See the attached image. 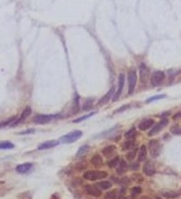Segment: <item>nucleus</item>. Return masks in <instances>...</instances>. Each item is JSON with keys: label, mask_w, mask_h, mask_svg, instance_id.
I'll return each instance as SVG.
<instances>
[{"label": "nucleus", "mask_w": 181, "mask_h": 199, "mask_svg": "<svg viewBox=\"0 0 181 199\" xmlns=\"http://www.w3.org/2000/svg\"><path fill=\"white\" fill-rule=\"evenodd\" d=\"M146 155H147V147H146V146H141V147L139 148V156H138L139 162L145 161V159H146Z\"/></svg>", "instance_id": "nucleus-18"}, {"label": "nucleus", "mask_w": 181, "mask_h": 199, "mask_svg": "<svg viewBox=\"0 0 181 199\" xmlns=\"http://www.w3.org/2000/svg\"><path fill=\"white\" fill-rule=\"evenodd\" d=\"M90 163H92V165H94V166H100V165H103V158L99 155H96V156L92 157V159H90Z\"/></svg>", "instance_id": "nucleus-20"}, {"label": "nucleus", "mask_w": 181, "mask_h": 199, "mask_svg": "<svg viewBox=\"0 0 181 199\" xmlns=\"http://www.w3.org/2000/svg\"><path fill=\"white\" fill-rule=\"evenodd\" d=\"M108 176L106 172H99V170H88L83 174V179L85 180H89V181H97V180H101L104 177Z\"/></svg>", "instance_id": "nucleus-2"}, {"label": "nucleus", "mask_w": 181, "mask_h": 199, "mask_svg": "<svg viewBox=\"0 0 181 199\" xmlns=\"http://www.w3.org/2000/svg\"><path fill=\"white\" fill-rule=\"evenodd\" d=\"M60 141H56V140H50V141H45V143H41L39 146H38V150L39 151H43V150H49V148H52V147H56L57 145H59Z\"/></svg>", "instance_id": "nucleus-11"}, {"label": "nucleus", "mask_w": 181, "mask_h": 199, "mask_svg": "<svg viewBox=\"0 0 181 199\" xmlns=\"http://www.w3.org/2000/svg\"><path fill=\"white\" fill-rule=\"evenodd\" d=\"M125 81H126L125 74H119L118 75V87L116 89V93L112 97V101L118 100V98L121 97V94H122V90H123V87H125Z\"/></svg>", "instance_id": "nucleus-6"}, {"label": "nucleus", "mask_w": 181, "mask_h": 199, "mask_svg": "<svg viewBox=\"0 0 181 199\" xmlns=\"http://www.w3.org/2000/svg\"><path fill=\"white\" fill-rule=\"evenodd\" d=\"M143 170L147 176H152L155 174V166L151 162H146L145 165L143 166Z\"/></svg>", "instance_id": "nucleus-16"}, {"label": "nucleus", "mask_w": 181, "mask_h": 199, "mask_svg": "<svg viewBox=\"0 0 181 199\" xmlns=\"http://www.w3.org/2000/svg\"><path fill=\"white\" fill-rule=\"evenodd\" d=\"M35 132V129H29V130H24V132H21L20 134L21 135H25V134H32V133H34Z\"/></svg>", "instance_id": "nucleus-36"}, {"label": "nucleus", "mask_w": 181, "mask_h": 199, "mask_svg": "<svg viewBox=\"0 0 181 199\" xmlns=\"http://www.w3.org/2000/svg\"><path fill=\"white\" fill-rule=\"evenodd\" d=\"M115 150H116V147H115L114 145H110V146L104 147L101 152H103V155H104V156H111V155H114Z\"/></svg>", "instance_id": "nucleus-19"}, {"label": "nucleus", "mask_w": 181, "mask_h": 199, "mask_svg": "<svg viewBox=\"0 0 181 199\" xmlns=\"http://www.w3.org/2000/svg\"><path fill=\"white\" fill-rule=\"evenodd\" d=\"M143 199H150V198H147V197H144V198H143Z\"/></svg>", "instance_id": "nucleus-39"}, {"label": "nucleus", "mask_w": 181, "mask_h": 199, "mask_svg": "<svg viewBox=\"0 0 181 199\" xmlns=\"http://www.w3.org/2000/svg\"><path fill=\"white\" fill-rule=\"evenodd\" d=\"M105 199H118L117 198V192L116 191H111L105 195Z\"/></svg>", "instance_id": "nucleus-31"}, {"label": "nucleus", "mask_w": 181, "mask_h": 199, "mask_svg": "<svg viewBox=\"0 0 181 199\" xmlns=\"http://www.w3.org/2000/svg\"><path fill=\"white\" fill-rule=\"evenodd\" d=\"M130 108V105L129 104H126V105H123V106H121V108H118L114 114H119V112H122V111H126L127 109H129Z\"/></svg>", "instance_id": "nucleus-32"}, {"label": "nucleus", "mask_w": 181, "mask_h": 199, "mask_svg": "<svg viewBox=\"0 0 181 199\" xmlns=\"http://www.w3.org/2000/svg\"><path fill=\"white\" fill-rule=\"evenodd\" d=\"M92 104H93V100H92V99H88V100H86V104L82 106V110H83V111H87L88 109H90V108H92Z\"/></svg>", "instance_id": "nucleus-29"}, {"label": "nucleus", "mask_w": 181, "mask_h": 199, "mask_svg": "<svg viewBox=\"0 0 181 199\" xmlns=\"http://www.w3.org/2000/svg\"><path fill=\"white\" fill-rule=\"evenodd\" d=\"M118 163H119V157L116 156V157H114L112 159H110L108 162V165H109V168H112V169H114V168H117Z\"/></svg>", "instance_id": "nucleus-24"}, {"label": "nucleus", "mask_w": 181, "mask_h": 199, "mask_svg": "<svg viewBox=\"0 0 181 199\" xmlns=\"http://www.w3.org/2000/svg\"><path fill=\"white\" fill-rule=\"evenodd\" d=\"M148 151L152 158H157L161 153V145L158 140H151L148 143Z\"/></svg>", "instance_id": "nucleus-4"}, {"label": "nucleus", "mask_w": 181, "mask_h": 199, "mask_svg": "<svg viewBox=\"0 0 181 199\" xmlns=\"http://www.w3.org/2000/svg\"><path fill=\"white\" fill-rule=\"evenodd\" d=\"M163 98H165V94H157V96H153V97H151V98H148V99L146 100V104H148V103H151V101H155V100H158V99H163Z\"/></svg>", "instance_id": "nucleus-28"}, {"label": "nucleus", "mask_w": 181, "mask_h": 199, "mask_svg": "<svg viewBox=\"0 0 181 199\" xmlns=\"http://www.w3.org/2000/svg\"><path fill=\"white\" fill-rule=\"evenodd\" d=\"M82 136V132L81 130H72L65 135H63L60 137V143L63 144H71V143H75L76 140H79L80 137Z\"/></svg>", "instance_id": "nucleus-1"}, {"label": "nucleus", "mask_w": 181, "mask_h": 199, "mask_svg": "<svg viewBox=\"0 0 181 199\" xmlns=\"http://www.w3.org/2000/svg\"><path fill=\"white\" fill-rule=\"evenodd\" d=\"M13 147L14 145L10 141H0V150H11Z\"/></svg>", "instance_id": "nucleus-23"}, {"label": "nucleus", "mask_w": 181, "mask_h": 199, "mask_svg": "<svg viewBox=\"0 0 181 199\" xmlns=\"http://www.w3.org/2000/svg\"><path fill=\"white\" fill-rule=\"evenodd\" d=\"M97 187H99L100 190L106 191V190H110L112 187V183L110 181H100V182L97 183Z\"/></svg>", "instance_id": "nucleus-17"}, {"label": "nucleus", "mask_w": 181, "mask_h": 199, "mask_svg": "<svg viewBox=\"0 0 181 199\" xmlns=\"http://www.w3.org/2000/svg\"><path fill=\"white\" fill-rule=\"evenodd\" d=\"M141 193V187H133L132 188V194L133 195H137V194H140Z\"/></svg>", "instance_id": "nucleus-34"}, {"label": "nucleus", "mask_w": 181, "mask_h": 199, "mask_svg": "<svg viewBox=\"0 0 181 199\" xmlns=\"http://www.w3.org/2000/svg\"><path fill=\"white\" fill-rule=\"evenodd\" d=\"M140 74H141V82H145V81H146V75H147V71H146L145 69H143V67H141V71H140Z\"/></svg>", "instance_id": "nucleus-35"}, {"label": "nucleus", "mask_w": 181, "mask_h": 199, "mask_svg": "<svg viewBox=\"0 0 181 199\" xmlns=\"http://www.w3.org/2000/svg\"><path fill=\"white\" fill-rule=\"evenodd\" d=\"M161 193L165 199H175L179 197V192H175L172 190H162Z\"/></svg>", "instance_id": "nucleus-15"}, {"label": "nucleus", "mask_w": 181, "mask_h": 199, "mask_svg": "<svg viewBox=\"0 0 181 199\" xmlns=\"http://www.w3.org/2000/svg\"><path fill=\"white\" fill-rule=\"evenodd\" d=\"M33 169V163H23L16 166V172L18 174H25Z\"/></svg>", "instance_id": "nucleus-12"}, {"label": "nucleus", "mask_w": 181, "mask_h": 199, "mask_svg": "<svg viewBox=\"0 0 181 199\" xmlns=\"http://www.w3.org/2000/svg\"><path fill=\"white\" fill-rule=\"evenodd\" d=\"M115 93H116V88H115V86H112V87L110 88V90L108 92V93L105 94V96H104V97H103V98L98 101V105H104V104H106L110 99L112 100V96H114Z\"/></svg>", "instance_id": "nucleus-10"}, {"label": "nucleus", "mask_w": 181, "mask_h": 199, "mask_svg": "<svg viewBox=\"0 0 181 199\" xmlns=\"http://www.w3.org/2000/svg\"><path fill=\"white\" fill-rule=\"evenodd\" d=\"M164 77H165V75H164L163 71H153L152 75H151V77H150L151 85L155 86V87L162 85V82L164 81Z\"/></svg>", "instance_id": "nucleus-5"}, {"label": "nucleus", "mask_w": 181, "mask_h": 199, "mask_svg": "<svg viewBox=\"0 0 181 199\" xmlns=\"http://www.w3.org/2000/svg\"><path fill=\"white\" fill-rule=\"evenodd\" d=\"M133 146H134V141H133V140H126V141L122 144V150L127 151V150L133 148Z\"/></svg>", "instance_id": "nucleus-26"}, {"label": "nucleus", "mask_w": 181, "mask_h": 199, "mask_svg": "<svg viewBox=\"0 0 181 199\" xmlns=\"http://www.w3.org/2000/svg\"><path fill=\"white\" fill-rule=\"evenodd\" d=\"M30 114H32V109H30V108H25L24 110H23V112H22V115L16 119V121H14V123L12 124V127L13 126H17V124H20V123H22V122L30 115Z\"/></svg>", "instance_id": "nucleus-14"}, {"label": "nucleus", "mask_w": 181, "mask_h": 199, "mask_svg": "<svg viewBox=\"0 0 181 199\" xmlns=\"http://www.w3.org/2000/svg\"><path fill=\"white\" fill-rule=\"evenodd\" d=\"M125 199H132V198H128V197H127V198H125Z\"/></svg>", "instance_id": "nucleus-40"}, {"label": "nucleus", "mask_w": 181, "mask_h": 199, "mask_svg": "<svg viewBox=\"0 0 181 199\" xmlns=\"http://www.w3.org/2000/svg\"><path fill=\"white\" fill-rule=\"evenodd\" d=\"M168 123V119L167 118H164L162 122H159V123H156V124H153V127H152V129H151L150 132H148V135L150 136H153V135H156L157 133H159L161 132V129Z\"/></svg>", "instance_id": "nucleus-8"}, {"label": "nucleus", "mask_w": 181, "mask_h": 199, "mask_svg": "<svg viewBox=\"0 0 181 199\" xmlns=\"http://www.w3.org/2000/svg\"><path fill=\"white\" fill-rule=\"evenodd\" d=\"M153 124H155V122H153L152 118H145V119H143V121L140 122L139 129H140V130H147V129H150L151 127H152Z\"/></svg>", "instance_id": "nucleus-13"}, {"label": "nucleus", "mask_w": 181, "mask_h": 199, "mask_svg": "<svg viewBox=\"0 0 181 199\" xmlns=\"http://www.w3.org/2000/svg\"><path fill=\"white\" fill-rule=\"evenodd\" d=\"M79 97H76V99H75V101H74V108H72V114H75V112H77L79 111Z\"/></svg>", "instance_id": "nucleus-33"}, {"label": "nucleus", "mask_w": 181, "mask_h": 199, "mask_svg": "<svg viewBox=\"0 0 181 199\" xmlns=\"http://www.w3.org/2000/svg\"><path fill=\"white\" fill-rule=\"evenodd\" d=\"M85 191L89 195L96 197V198H98V197L101 195V190L99 187H97V186H89V185H87V186H85Z\"/></svg>", "instance_id": "nucleus-9"}, {"label": "nucleus", "mask_w": 181, "mask_h": 199, "mask_svg": "<svg viewBox=\"0 0 181 199\" xmlns=\"http://www.w3.org/2000/svg\"><path fill=\"white\" fill-rule=\"evenodd\" d=\"M54 118H57V115H36L33 118V122L36 124H45L53 121Z\"/></svg>", "instance_id": "nucleus-7"}, {"label": "nucleus", "mask_w": 181, "mask_h": 199, "mask_svg": "<svg viewBox=\"0 0 181 199\" xmlns=\"http://www.w3.org/2000/svg\"><path fill=\"white\" fill-rule=\"evenodd\" d=\"M137 81H138L137 71L135 70L129 71V74H128V94H132L134 92L135 86H137Z\"/></svg>", "instance_id": "nucleus-3"}, {"label": "nucleus", "mask_w": 181, "mask_h": 199, "mask_svg": "<svg viewBox=\"0 0 181 199\" xmlns=\"http://www.w3.org/2000/svg\"><path fill=\"white\" fill-rule=\"evenodd\" d=\"M137 152H138L137 148H133V150L129 152V153L127 155V159H128V161H133V159L135 158V155H137Z\"/></svg>", "instance_id": "nucleus-30"}, {"label": "nucleus", "mask_w": 181, "mask_h": 199, "mask_svg": "<svg viewBox=\"0 0 181 199\" xmlns=\"http://www.w3.org/2000/svg\"><path fill=\"white\" fill-rule=\"evenodd\" d=\"M94 114H96V112H90V114H87V115H85V116H82V117H80V118H77V119H74L72 122H74V123H80V122H82V121L87 119L88 117H92Z\"/></svg>", "instance_id": "nucleus-27"}, {"label": "nucleus", "mask_w": 181, "mask_h": 199, "mask_svg": "<svg viewBox=\"0 0 181 199\" xmlns=\"http://www.w3.org/2000/svg\"><path fill=\"white\" fill-rule=\"evenodd\" d=\"M138 168H139V164L137 163V164H134V165L132 164V166H130V169H132V170H138Z\"/></svg>", "instance_id": "nucleus-38"}, {"label": "nucleus", "mask_w": 181, "mask_h": 199, "mask_svg": "<svg viewBox=\"0 0 181 199\" xmlns=\"http://www.w3.org/2000/svg\"><path fill=\"white\" fill-rule=\"evenodd\" d=\"M88 146L86 145V146H81L80 148H79V151H77V153H76V158H80V157H82L83 155H86L87 152H88Z\"/></svg>", "instance_id": "nucleus-25"}, {"label": "nucleus", "mask_w": 181, "mask_h": 199, "mask_svg": "<svg viewBox=\"0 0 181 199\" xmlns=\"http://www.w3.org/2000/svg\"><path fill=\"white\" fill-rule=\"evenodd\" d=\"M135 135H137V129H135V128L133 127V128H130L128 132H126L125 137H126L127 140H132L133 137H135Z\"/></svg>", "instance_id": "nucleus-22"}, {"label": "nucleus", "mask_w": 181, "mask_h": 199, "mask_svg": "<svg viewBox=\"0 0 181 199\" xmlns=\"http://www.w3.org/2000/svg\"><path fill=\"white\" fill-rule=\"evenodd\" d=\"M127 170V163L125 161H119L118 163V166H117V174L119 175H122Z\"/></svg>", "instance_id": "nucleus-21"}, {"label": "nucleus", "mask_w": 181, "mask_h": 199, "mask_svg": "<svg viewBox=\"0 0 181 199\" xmlns=\"http://www.w3.org/2000/svg\"><path fill=\"white\" fill-rule=\"evenodd\" d=\"M179 118H181V111H180V112H177V114H175V115L173 116V119H175V121H176V119H179Z\"/></svg>", "instance_id": "nucleus-37"}]
</instances>
